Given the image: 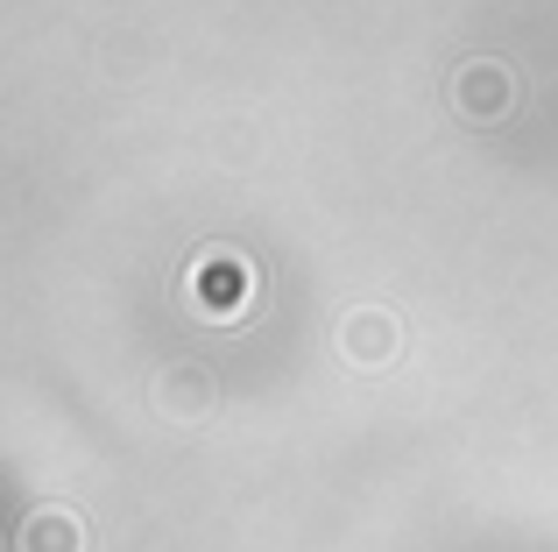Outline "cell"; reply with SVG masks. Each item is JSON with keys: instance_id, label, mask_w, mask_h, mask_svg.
<instances>
[{"instance_id": "obj_1", "label": "cell", "mask_w": 558, "mask_h": 552, "mask_svg": "<svg viewBox=\"0 0 558 552\" xmlns=\"http://www.w3.org/2000/svg\"><path fill=\"white\" fill-rule=\"evenodd\" d=\"M184 290H191V304H198L205 319H241L247 298H255V269H247V255H233V249H205L198 263H191Z\"/></svg>"}, {"instance_id": "obj_2", "label": "cell", "mask_w": 558, "mask_h": 552, "mask_svg": "<svg viewBox=\"0 0 558 552\" xmlns=\"http://www.w3.org/2000/svg\"><path fill=\"white\" fill-rule=\"evenodd\" d=\"M509 99H517V79H509V64H495V57H474V64L452 71V107H460L466 121H495V113H509Z\"/></svg>"}, {"instance_id": "obj_3", "label": "cell", "mask_w": 558, "mask_h": 552, "mask_svg": "<svg viewBox=\"0 0 558 552\" xmlns=\"http://www.w3.org/2000/svg\"><path fill=\"white\" fill-rule=\"evenodd\" d=\"M340 355L361 361V369H381V361L403 355V326L389 312H347L340 319Z\"/></svg>"}, {"instance_id": "obj_4", "label": "cell", "mask_w": 558, "mask_h": 552, "mask_svg": "<svg viewBox=\"0 0 558 552\" xmlns=\"http://www.w3.org/2000/svg\"><path fill=\"white\" fill-rule=\"evenodd\" d=\"M156 411L184 418V425L205 418V411H213V375H205V369H170L163 383H156Z\"/></svg>"}, {"instance_id": "obj_5", "label": "cell", "mask_w": 558, "mask_h": 552, "mask_svg": "<svg viewBox=\"0 0 558 552\" xmlns=\"http://www.w3.org/2000/svg\"><path fill=\"white\" fill-rule=\"evenodd\" d=\"M22 552H85V531L71 511H36L22 525Z\"/></svg>"}]
</instances>
